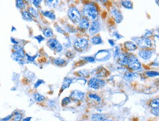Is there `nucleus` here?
Masks as SVG:
<instances>
[{"label":"nucleus","instance_id":"f704fd0d","mask_svg":"<svg viewBox=\"0 0 159 121\" xmlns=\"http://www.w3.org/2000/svg\"><path fill=\"white\" fill-rule=\"evenodd\" d=\"M71 102V99L70 97H65L62 100V106H67Z\"/></svg>","mask_w":159,"mask_h":121},{"label":"nucleus","instance_id":"1a4fd4ad","mask_svg":"<svg viewBox=\"0 0 159 121\" xmlns=\"http://www.w3.org/2000/svg\"><path fill=\"white\" fill-rule=\"evenodd\" d=\"M100 29H101V24L98 20H95L92 22L91 24H89V33L90 35H93V34L98 33L100 31Z\"/></svg>","mask_w":159,"mask_h":121},{"label":"nucleus","instance_id":"a211bd4d","mask_svg":"<svg viewBox=\"0 0 159 121\" xmlns=\"http://www.w3.org/2000/svg\"><path fill=\"white\" fill-rule=\"evenodd\" d=\"M11 57L13 58V60H15V61L18 62V63H19L21 65H23L24 64V58H22L21 56L18 55V53H16V52H13L11 54Z\"/></svg>","mask_w":159,"mask_h":121},{"label":"nucleus","instance_id":"9d476101","mask_svg":"<svg viewBox=\"0 0 159 121\" xmlns=\"http://www.w3.org/2000/svg\"><path fill=\"white\" fill-rule=\"evenodd\" d=\"M70 98V99L76 101V102L81 101V100H83L84 98V93L81 91V90H73V91L71 92Z\"/></svg>","mask_w":159,"mask_h":121},{"label":"nucleus","instance_id":"423d86ee","mask_svg":"<svg viewBox=\"0 0 159 121\" xmlns=\"http://www.w3.org/2000/svg\"><path fill=\"white\" fill-rule=\"evenodd\" d=\"M47 45L50 49L53 50L54 51L57 52V53H60L63 50L62 44L57 40L54 39V38H51V39L48 40Z\"/></svg>","mask_w":159,"mask_h":121},{"label":"nucleus","instance_id":"de8ad7c7","mask_svg":"<svg viewBox=\"0 0 159 121\" xmlns=\"http://www.w3.org/2000/svg\"><path fill=\"white\" fill-rule=\"evenodd\" d=\"M11 42L13 44H14V45H18V42L17 41V40H15L14 39V38H13V37H11Z\"/></svg>","mask_w":159,"mask_h":121},{"label":"nucleus","instance_id":"9b49d317","mask_svg":"<svg viewBox=\"0 0 159 121\" xmlns=\"http://www.w3.org/2000/svg\"><path fill=\"white\" fill-rule=\"evenodd\" d=\"M111 15H113L114 19H115L116 23H120L123 20V16L122 15L121 12L118 10L117 8H112L111 10Z\"/></svg>","mask_w":159,"mask_h":121},{"label":"nucleus","instance_id":"f257e3e1","mask_svg":"<svg viewBox=\"0 0 159 121\" xmlns=\"http://www.w3.org/2000/svg\"><path fill=\"white\" fill-rule=\"evenodd\" d=\"M83 13L88 19L93 20V21L96 20L98 15L97 6L93 2H89L84 6Z\"/></svg>","mask_w":159,"mask_h":121},{"label":"nucleus","instance_id":"37998d69","mask_svg":"<svg viewBox=\"0 0 159 121\" xmlns=\"http://www.w3.org/2000/svg\"><path fill=\"white\" fill-rule=\"evenodd\" d=\"M85 60L88 62H91V63H94L95 62V58L93 57V56H87V57H84Z\"/></svg>","mask_w":159,"mask_h":121},{"label":"nucleus","instance_id":"a18cd8bd","mask_svg":"<svg viewBox=\"0 0 159 121\" xmlns=\"http://www.w3.org/2000/svg\"><path fill=\"white\" fill-rule=\"evenodd\" d=\"M34 39H36L37 40H38V42H39V43H40L42 41H43L45 38L41 35H38V36H36V37H34Z\"/></svg>","mask_w":159,"mask_h":121},{"label":"nucleus","instance_id":"c9c22d12","mask_svg":"<svg viewBox=\"0 0 159 121\" xmlns=\"http://www.w3.org/2000/svg\"><path fill=\"white\" fill-rule=\"evenodd\" d=\"M146 75L148 77H153L158 76V72H155V71H148L146 72Z\"/></svg>","mask_w":159,"mask_h":121},{"label":"nucleus","instance_id":"c756f323","mask_svg":"<svg viewBox=\"0 0 159 121\" xmlns=\"http://www.w3.org/2000/svg\"><path fill=\"white\" fill-rule=\"evenodd\" d=\"M121 5L123 6L124 7L126 8V9L131 10L133 9V3L129 1V0H126V1H122Z\"/></svg>","mask_w":159,"mask_h":121},{"label":"nucleus","instance_id":"58836bf2","mask_svg":"<svg viewBox=\"0 0 159 121\" xmlns=\"http://www.w3.org/2000/svg\"><path fill=\"white\" fill-rule=\"evenodd\" d=\"M32 2V5H33L34 7L38 8V7H40V4L42 3V1L41 0H33Z\"/></svg>","mask_w":159,"mask_h":121},{"label":"nucleus","instance_id":"ddd939ff","mask_svg":"<svg viewBox=\"0 0 159 121\" xmlns=\"http://www.w3.org/2000/svg\"><path fill=\"white\" fill-rule=\"evenodd\" d=\"M89 27V21L87 18H81L80 21H79V28L82 31H86Z\"/></svg>","mask_w":159,"mask_h":121},{"label":"nucleus","instance_id":"a19ab883","mask_svg":"<svg viewBox=\"0 0 159 121\" xmlns=\"http://www.w3.org/2000/svg\"><path fill=\"white\" fill-rule=\"evenodd\" d=\"M13 114L11 113V115H9L5 117V118H2L1 119V121H11L12 120V118H13Z\"/></svg>","mask_w":159,"mask_h":121},{"label":"nucleus","instance_id":"2f4dec72","mask_svg":"<svg viewBox=\"0 0 159 121\" xmlns=\"http://www.w3.org/2000/svg\"><path fill=\"white\" fill-rule=\"evenodd\" d=\"M88 96H89V98H91V99L95 101V102H99V103L101 102V98L98 96V95H97V94H89L88 95Z\"/></svg>","mask_w":159,"mask_h":121},{"label":"nucleus","instance_id":"79ce46f5","mask_svg":"<svg viewBox=\"0 0 159 121\" xmlns=\"http://www.w3.org/2000/svg\"><path fill=\"white\" fill-rule=\"evenodd\" d=\"M120 55V48L117 46V47L115 48V54H114V57L117 58V57H119Z\"/></svg>","mask_w":159,"mask_h":121},{"label":"nucleus","instance_id":"2eb2a0df","mask_svg":"<svg viewBox=\"0 0 159 121\" xmlns=\"http://www.w3.org/2000/svg\"><path fill=\"white\" fill-rule=\"evenodd\" d=\"M13 51L16 52V53H18V55L22 58H24V57L26 56V53H25V51H24V48L21 47V46L18 45H13Z\"/></svg>","mask_w":159,"mask_h":121},{"label":"nucleus","instance_id":"412c9836","mask_svg":"<svg viewBox=\"0 0 159 121\" xmlns=\"http://www.w3.org/2000/svg\"><path fill=\"white\" fill-rule=\"evenodd\" d=\"M72 82H73L72 78L65 77V79L63 80V82L62 84V89L65 90L66 89V88H68L69 86H70V85L72 83Z\"/></svg>","mask_w":159,"mask_h":121},{"label":"nucleus","instance_id":"7ed1b4c3","mask_svg":"<svg viewBox=\"0 0 159 121\" xmlns=\"http://www.w3.org/2000/svg\"><path fill=\"white\" fill-rule=\"evenodd\" d=\"M89 41L87 38L79 37L73 42V47L78 51H82L88 47Z\"/></svg>","mask_w":159,"mask_h":121},{"label":"nucleus","instance_id":"e433bc0d","mask_svg":"<svg viewBox=\"0 0 159 121\" xmlns=\"http://www.w3.org/2000/svg\"><path fill=\"white\" fill-rule=\"evenodd\" d=\"M150 112H151V114L153 115L154 116H156V117H158V115H159V110H158V107L151 108V110H150Z\"/></svg>","mask_w":159,"mask_h":121},{"label":"nucleus","instance_id":"dca6fc26","mask_svg":"<svg viewBox=\"0 0 159 121\" xmlns=\"http://www.w3.org/2000/svg\"><path fill=\"white\" fill-rule=\"evenodd\" d=\"M124 46H125V49L129 50V51H134V50H136L138 48L137 45H136L134 42H130V41H128L125 42Z\"/></svg>","mask_w":159,"mask_h":121},{"label":"nucleus","instance_id":"393cba45","mask_svg":"<svg viewBox=\"0 0 159 121\" xmlns=\"http://www.w3.org/2000/svg\"><path fill=\"white\" fill-rule=\"evenodd\" d=\"M28 13L30 14V15L32 16V18H38L39 17V13L37 10L35 8L33 7H28Z\"/></svg>","mask_w":159,"mask_h":121},{"label":"nucleus","instance_id":"49530a36","mask_svg":"<svg viewBox=\"0 0 159 121\" xmlns=\"http://www.w3.org/2000/svg\"><path fill=\"white\" fill-rule=\"evenodd\" d=\"M55 28H56L57 31L58 32H60V33H62V34H65V31H63V30L61 29L60 27H55Z\"/></svg>","mask_w":159,"mask_h":121},{"label":"nucleus","instance_id":"09e8293b","mask_svg":"<svg viewBox=\"0 0 159 121\" xmlns=\"http://www.w3.org/2000/svg\"><path fill=\"white\" fill-rule=\"evenodd\" d=\"M114 35H115V37H117V39H120V38H122V37H122L121 35H120V34H118V32H117V31L114 32Z\"/></svg>","mask_w":159,"mask_h":121},{"label":"nucleus","instance_id":"3c124183","mask_svg":"<svg viewBox=\"0 0 159 121\" xmlns=\"http://www.w3.org/2000/svg\"><path fill=\"white\" fill-rule=\"evenodd\" d=\"M109 43L110 44V45H111V46H114L115 45V42L113 41V40H109Z\"/></svg>","mask_w":159,"mask_h":121},{"label":"nucleus","instance_id":"bb28decb","mask_svg":"<svg viewBox=\"0 0 159 121\" xmlns=\"http://www.w3.org/2000/svg\"><path fill=\"white\" fill-rule=\"evenodd\" d=\"M91 42L93 45H101L103 43V40L100 36H95L92 38Z\"/></svg>","mask_w":159,"mask_h":121},{"label":"nucleus","instance_id":"72a5a7b5","mask_svg":"<svg viewBox=\"0 0 159 121\" xmlns=\"http://www.w3.org/2000/svg\"><path fill=\"white\" fill-rule=\"evenodd\" d=\"M58 3V2H54L53 0H47L46 2V5H48V7H56L57 4Z\"/></svg>","mask_w":159,"mask_h":121},{"label":"nucleus","instance_id":"5fc2aeb1","mask_svg":"<svg viewBox=\"0 0 159 121\" xmlns=\"http://www.w3.org/2000/svg\"><path fill=\"white\" fill-rule=\"evenodd\" d=\"M0 121H1V119H0Z\"/></svg>","mask_w":159,"mask_h":121},{"label":"nucleus","instance_id":"a878e982","mask_svg":"<svg viewBox=\"0 0 159 121\" xmlns=\"http://www.w3.org/2000/svg\"><path fill=\"white\" fill-rule=\"evenodd\" d=\"M43 35L46 37H52L54 36V32H53V30L51 29V28H46L43 30Z\"/></svg>","mask_w":159,"mask_h":121},{"label":"nucleus","instance_id":"8fccbe9b","mask_svg":"<svg viewBox=\"0 0 159 121\" xmlns=\"http://www.w3.org/2000/svg\"><path fill=\"white\" fill-rule=\"evenodd\" d=\"M32 118V117H27V118H24L22 119L21 121H31Z\"/></svg>","mask_w":159,"mask_h":121},{"label":"nucleus","instance_id":"0eeeda50","mask_svg":"<svg viewBox=\"0 0 159 121\" xmlns=\"http://www.w3.org/2000/svg\"><path fill=\"white\" fill-rule=\"evenodd\" d=\"M88 86L89 88H93L95 90H98L105 86V82L103 80L99 79V78L93 77L89 80Z\"/></svg>","mask_w":159,"mask_h":121},{"label":"nucleus","instance_id":"c85d7f7f","mask_svg":"<svg viewBox=\"0 0 159 121\" xmlns=\"http://www.w3.org/2000/svg\"><path fill=\"white\" fill-rule=\"evenodd\" d=\"M136 74L134 72H126V73L124 74V79L127 81H130V80H134V77H136Z\"/></svg>","mask_w":159,"mask_h":121},{"label":"nucleus","instance_id":"5701e85b","mask_svg":"<svg viewBox=\"0 0 159 121\" xmlns=\"http://www.w3.org/2000/svg\"><path fill=\"white\" fill-rule=\"evenodd\" d=\"M21 15H22V19H23L24 21H29V22L33 21V19H32V17L31 15H30V14L28 13V12L26 10L22 11L21 12Z\"/></svg>","mask_w":159,"mask_h":121},{"label":"nucleus","instance_id":"4c0bfd02","mask_svg":"<svg viewBox=\"0 0 159 121\" xmlns=\"http://www.w3.org/2000/svg\"><path fill=\"white\" fill-rule=\"evenodd\" d=\"M26 59H27L28 61L32 63V62H34V60H35V58L37 57V55L34 56H31L28 55V54H26Z\"/></svg>","mask_w":159,"mask_h":121},{"label":"nucleus","instance_id":"4be33fe9","mask_svg":"<svg viewBox=\"0 0 159 121\" xmlns=\"http://www.w3.org/2000/svg\"><path fill=\"white\" fill-rule=\"evenodd\" d=\"M41 13L43 15H44L45 17L48 18L51 20H55L56 19V15H55L53 11H41Z\"/></svg>","mask_w":159,"mask_h":121},{"label":"nucleus","instance_id":"f3484780","mask_svg":"<svg viewBox=\"0 0 159 121\" xmlns=\"http://www.w3.org/2000/svg\"><path fill=\"white\" fill-rule=\"evenodd\" d=\"M96 77H106L108 74L107 70H106L103 67H99L98 69H96Z\"/></svg>","mask_w":159,"mask_h":121},{"label":"nucleus","instance_id":"7c9ffc66","mask_svg":"<svg viewBox=\"0 0 159 121\" xmlns=\"http://www.w3.org/2000/svg\"><path fill=\"white\" fill-rule=\"evenodd\" d=\"M16 5L18 9L19 10H24L25 8V3H24V1L22 0H17L16 2Z\"/></svg>","mask_w":159,"mask_h":121},{"label":"nucleus","instance_id":"6ab92c4d","mask_svg":"<svg viewBox=\"0 0 159 121\" xmlns=\"http://www.w3.org/2000/svg\"><path fill=\"white\" fill-rule=\"evenodd\" d=\"M33 98L34 101L38 103H41L43 102H44L45 99H46V97H45L43 95L40 94V93H38V92L34 93L33 95Z\"/></svg>","mask_w":159,"mask_h":121},{"label":"nucleus","instance_id":"4468645a","mask_svg":"<svg viewBox=\"0 0 159 121\" xmlns=\"http://www.w3.org/2000/svg\"><path fill=\"white\" fill-rule=\"evenodd\" d=\"M128 60H129V55L126 53H120L118 57V63L123 66L128 65Z\"/></svg>","mask_w":159,"mask_h":121},{"label":"nucleus","instance_id":"f8f14e48","mask_svg":"<svg viewBox=\"0 0 159 121\" xmlns=\"http://www.w3.org/2000/svg\"><path fill=\"white\" fill-rule=\"evenodd\" d=\"M139 56L144 60L150 59L152 56V51L149 49H142L139 52Z\"/></svg>","mask_w":159,"mask_h":121},{"label":"nucleus","instance_id":"20e7f679","mask_svg":"<svg viewBox=\"0 0 159 121\" xmlns=\"http://www.w3.org/2000/svg\"><path fill=\"white\" fill-rule=\"evenodd\" d=\"M128 66L131 70L134 71H139L142 69V64L138 60V58L134 55L129 56V60H128Z\"/></svg>","mask_w":159,"mask_h":121},{"label":"nucleus","instance_id":"c03bdc74","mask_svg":"<svg viewBox=\"0 0 159 121\" xmlns=\"http://www.w3.org/2000/svg\"><path fill=\"white\" fill-rule=\"evenodd\" d=\"M56 105H57V103L55 102V101L54 100H49L48 102V106H50V107H54Z\"/></svg>","mask_w":159,"mask_h":121},{"label":"nucleus","instance_id":"b1692460","mask_svg":"<svg viewBox=\"0 0 159 121\" xmlns=\"http://www.w3.org/2000/svg\"><path fill=\"white\" fill-rule=\"evenodd\" d=\"M91 119L92 121H103L106 119V115L103 114H94Z\"/></svg>","mask_w":159,"mask_h":121},{"label":"nucleus","instance_id":"39448f33","mask_svg":"<svg viewBox=\"0 0 159 121\" xmlns=\"http://www.w3.org/2000/svg\"><path fill=\"white\" fill-rule=\"evenodd\" d=\"M133 40H135L137 45L140 48H142V49H146V48H150L152 46V42L151 40H150V38L145 37H144V36L142 37L134 38Z\"/></svg>","mask_w":159,"mask_h":121},{"label":"nucleus","instance_id":"864d4df0","mask_svg":"<svg viewBox=\"0 0 159 121\" xmlns=\"http://www.w3.org/2000/svg\"><path fill=\"white\" fill-rule=\"evenodd\" d=\"M16 31V28H14L13 27H12V31Z\"/></svg>","mask_w":159,"mask_h":121},{"label":"nucleus","instance_id":"6e6d98bb","mask_svg":"<svg viewBox=\"0 0 159 121\" xmlns=\"http://www.w3.org/2000/svg\"><path fill=\"white\" fill-rule=\"evenodd\" d=\"M79 121H82V120H79Z\"/></svg>","mask_w":159,"mask_h":121},{"label":"nucleus","instance_id":"aec40b11","mask_svg":"<svg viewBox=\"0 0 159 121\" xmlns=\"http://www.w3.org/2000/svg\"><path fill=\"white\" fill-rule=\"evenodd\" d=\"M13 117L12 118V121H21L23 119V114L18 111H14L13 112Z\"/></svg>","mask_w":159,"mask_h":121},{"label":"nucleus","instance_id":"603ef678","mask_svg":"<svg viewBox=\"0 0 159 121\" xmlns=\"http://www.w3.org/2000/svg\"><path fill=\"white\" fill-rule=\"evenodd\" d=\"M103 121H113V120H110V119H107V118H106V119H105V120H103Z\"/></svg>","mask_w":159,"mask_h":121},{"label":"nucleus","instance_id":"cd10ccee","mask_svg":"<svg viewBox=\"0 0 159 121\" xmlns=\"http://www.w3.org/2000/svg\"><path fill=\"white\" fill-rule=\"evenodd\" d=\"M53 64L57 66H64L65 64H66V61H65V60L63 59V58H54V59L53 60Z\"/></svg>","mask_w":159,"mask_h":121},{"label":"nucleus","instance_id":"f03ea898","mask_svg":"<svg viewBox=\"0 0 159 121\" xmlns=\"http://www.w3.org/2000/svg\"><path fill=\"white\" fill-rule=\"evenodd\" d=\"M68 15L69 19L73 23H79L81 19V15L79 10L76 7H71L69 8L68 11Z\"/></svg>","mask_w":159,"mask_h":121},{"label":"nucleus","instance_id":"ea45409f","mask_svg":"<svg viewBox=\"0 0 159 121\" xmlns=\"http://www.w3.org/2000/svg\"><path fill=\"white\" fill-rule=\"evenodd\" d=\"M44 82H44L43 80H37L36 82H34V88H38L39 87V86H40V85L43 84Z\"/></svg>","mask_w":159,"mask_h":121},{"label":"nucleus","instance_id":"6e6552de","mask_svg":"<svg viewBox=\"0 0 159 121\" xmlns=\"http://www.w3.org/2000/svg\"><path fill=\"white\" fill-rule=\"evenodd\" d=\"M111 57V53L107 50H99L98 53L95 54V59L97 60L98 61H106L109 60Z\"/></svg>","mask_w":159,"mask_h":121},{"label":"nucleus","instance_id":"473e14b6","mask_svg":"<svg viewBox=\"0 0 159 121\" xmlns=\"http://www.w3.org/2000/svg\"><path fill=\"white\" fill-rule=\"evenodd\" d=\"M150 107H151V108L158 107V106H159L158 98H155V99H152L150 103Z\"/></svg>","mask_w":159,"mask_h":121}]
</instances>
